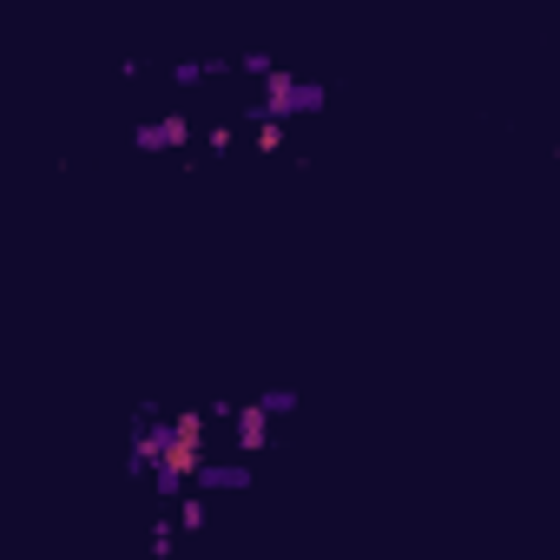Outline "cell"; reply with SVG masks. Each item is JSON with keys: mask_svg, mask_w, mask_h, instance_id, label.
<instances>
[{"mask_svg": "<svg viewBox=\"0 0 560 560\" xmlns=\"http://www.w3.org/2000/svg\"><path fill=\"white\" fill-rule=\"evenodd\" d=\"M199 482H205V488H250V462H218V468L205 462Z\"/></svg>", "mask_w": 560, "mask_h": 560, "instance_id": "4", "label": "cell"}, {"mask_svg": "<svg viewBox=\"0 0 560 560\" xmlns=\"http://www.w3.org/2000/svg\"><path fill=\"white\" fill-rule=\"evenodd\" d=\"M270 442V402H244L238 409V455H264Z\"/></svg>", "mask_w": 560, "mask_h": 560, "instance_id": "3", "label": "cell"}, {"mask_svg": "<svg viewBox=\"0 0 560 560\" xmlns=\"http://www.w3.org/2000/svg\"><path fill=\"white\" fill-rule=\"evenodd\" d=\"M185 132H191V126L172 112V119H158V126H146V132H138V146H146V152H158V146H178Z\"/></svg>", "mask_w": 560, "mask_h": 560, "instance_id": "5", "label": "cell"}, {"mask_svg": "<svg viewBox=\"0 0 560 560\" xmlns=\"http://www.w3.org/2000/svg\"><path fill=\"white\" fill-rule=\"evenodd\" d=\"M264 106L284 119V112H317L323 106V87H311V79H290V73H264Z\"/></svg>", "mask_w": 560, "mask_h": 560, "instance_id": "2", "label": "cell"}, {"mask_svg": "<svg viewBox=\"0 0 560 560\" xmlns=\"http://www.w3.org/2000/svg\"><path fill=\"white\" fill-rule=\"evenodd\" d=\"M258 146H264V152L284 146V119H277V112H270V119H258Z\"/></svg>", "mask_w": 560, "mask_h": 560, "instance_id": "6", "label": "cell"}, {"mask_svg": "<svg viewBox=\"0 0 560 560\" xmlns=\"http://www.w3.org/2000/svg\"><path fill=\"white\" fill-rule=\"evenodd\" d=\"M205 521V501H178V527H199Z\"/></svg>", "mask_w": 560, "mask_h": 560, "instance_id": "7", "label": "cell"}, {"mask_svg": "<svg viewBox=\"0 0 560 560\" xmlns=\"http://www.w3.org/2000/svg\"><path fill=\"white\" fill-rule=\"evenodd\" d=\"M199 468H205V415L185 409L172 423H158V494H178Z\"/></svg>", "mask_w": 560, "mask_h": 560, "instance_id": "1", "label": "cell"}]
</instances>
